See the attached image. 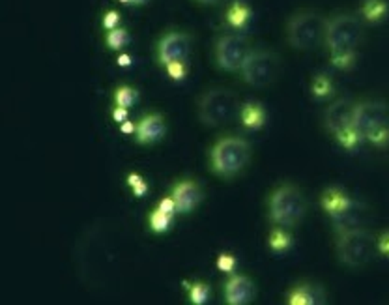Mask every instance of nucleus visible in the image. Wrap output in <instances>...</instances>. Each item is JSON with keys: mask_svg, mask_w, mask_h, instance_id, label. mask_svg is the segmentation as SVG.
I'll use <instances>...</instances> for the list:
<instances>
[{"mask_svg": "<svg viewBox=\"0 0 389 305\" xmlns=\"http://www.w3.org/2000/svg\"><path fill=\"white\" fill-rule=\"evenodd\" d=\"M352 126L365 141L373 142L376 146H385L389 142V113L384 103H356Z\"/></svg>", "mask_w": 389, "mask_h": 305, "instance_id": "nucleus-1", "label": "nucleus"}, {"mask_svg": "<svg viewBox=\"0 0 389 305\" xmlns=\"http://www.w3.org/2000/svg\"><path fill=\"white\" fill-rule=\"evenodd\" d=\"M326 32L327 21L315 11H301L290 19L286 28L290 45L300 51H310L322 45V42H326Z\"/></svg>", "mask_w": 389, "mask_h": 305, "instance_id": "nucleus-2", "label": "nucleus"}, {"mask_svg": "<svg viewBox=\"0 0 389 305\" xmlns=\"http://www.w3.org/2000/svg\"><path fill=\"white\" fill-rule=\"evenodd\" d=\"M322 205L326 208L327 216L332 217L335 231L347 232L350 229L361 226L365 219V210L358 200L350 199L344 191L341 190H327L322 197Z\"/></svg>", "mask_w": 389, "mask_h": 305, "instance_id": "nucleus-3", "label": "nucleus"}, {"mask_svg": "<svg viewBox=\"0 0 389 305\" xmlns=\"http://www.w3.org/2000/svg\"><path fill=\"white\" fill-rule=\"evenodd\" d=\"M307 210L306 197L292 185H283L269 199V217L275 225L289 229L303 219Z\"/></svg>", "mask_w": 389, "mask_h": 305, "instance_id": "nucleus-4", "label": "nucleus"}, {"mask_svg": "<svg viewBox=\"0 0 389 305\" xmlns=\"http://www.w3.org/2000/svg\"><path fill=\"white\" fill-rule=\"evenodd\" d=\"M374 236L368 231L356 226L347 232H341L337 242V255L342 264L350 268H361L374 255Z\"/></svg>", "mask_w": 389, "mask_h": 305, "instance_id": "nucleus-5", "label": "nucleus"}, {"mask_svg": "<svg viewBox=\"0 0 389 305\" xmlns=\"http://www.w3.org/2000/svg\"><path fill=\"white\" fill-rule=\"evenodd\" d=\"M251 146L240 137H226L211 148V168L221 176H234L248 165Z\"/></svg>", "mask_w": 389, "mask_h": 305, "instance_id": "nucleus-6", "label": "nucleus"}, {"mask_svg": "<svg viewBox=\"0 0 389 305\" xmlns=\"http://www.w3.org/2000/svg\"><path fill=\"white\" fill-rule=\"evenodd\" d=\"M363 38V25L356 16H335L327 21L326 45L332 54L356 53Z\"/></svg>", "mask_w": 389, "mask_h": 305, "instance_id": "nucleus-7", "label": "nucleus"}, {"mask_svg": "<svg viewBox=\"0 0 389 305\" xmlns=\"http://www.w3.org/2000/svg\"><path fill=\"white\" fill-rule=\"evenodd\" d=\"M238 98L234 92L226 88H216L206 92L199 103V116L206 126L217 127L238 115Z\"/></svg>", "mask_w": 389, "mask_h": 305, "instance_id": "nucleus-8", "label": "nucleus"}, {"mask_svg": "<svg viewBox=\"0 0 389 305\" xmlns=\"http://www.w3.org/2000/svg\"><path fill=\"white\" fill-rule=\"evenodd\" d=\"M279 71V58L277 54L266 49H255L248 54L245 62L242 66V77L243 81L251 86L262 88L268 86L269 83H274Z\"/></svg>", "mask_w": 389, "mask_h": 305, "instance_id": "nucleus-9", "label": "nucleus"}, {"mask_svg": "<svg viewBox=\"0 0 389 305\" xmlns=\"http://www.w3.org/2000/svg\"><path fill=\"white\" fill-rule=\"evenodd\" d=\"M251 53L248 38L240 32H231L217 40L216 43V60L217 66L225 71H238L242 69L248 54Z\"/></svg>", "mask_w": 389, "mask_h": 305, "instance_id": "nucleus-10", "label": "nucleus"}, {"mask_svg": "<svg viewBox=\"0 0 389 305\" xmlns=\"http://www.w3.org/2000/svg\"><path fill=\"white\" fill-rule=\"evenodd\" d=\"M191 40L187 34L182 32H170L159 43V60L163 66L174 62H185V58L190 57Z\"/></svg>", "mask_w": 389, "mask_h": 305, "instance_id": "nucleus-11", "label": "nucleus"}, {"mask_svg": "<svg viewBox=\"0 0 389 305\" xmlns=\"http://www.w3.org/2000/svg\"><path fill=\"white\" fill-rule=\"evenodd\" d=\"M354 111H356V103H352L347 98L333 101L326 111L327 132H332L337 137V135L350 130L354 124Z\"/></svg>", "mask_w": 389, "mask_h": 305, "instance_id": "nucleus-12", "label": "nucleus"}, {"mask_svg": "<svg viewBox=\"0 0 389 305\" xmlns=\"http://www.w3.org/2000/svg\"><path fill=\"white\" fill-rule=\"evenodd\" d=\"M226 304L245 305L255 298V284L245 275H234L225 284Z\"/></svg>", "mask_w": 389, "mask_h": 305, "instance_id": "nucleus-13", "label": "nucleus"}, {"mask_svg": "<svg viewBox=\"0 0 389 305\" xmlns=\"http://www.w3.org/2000/svg\"><path fill=\"white\" fill-rule=\"evenodd\" d=\"M173 199L176 202V210L185 214V212H191L193 208H197V205L202 199V191L194 182H190V180H185V182H180L173 191Z\"/></svg>", "mask_w": 389, "mask_h": 305, "instance_id": "nucleus-14", "label": "nucleus"}, {"mask_svg": "<svg viewBox=\"0 0 389 305\" xmlns=\"http://www.w3.org/2000/svg\"><path fill=\"white\" fill-rule=\"evenodd\" d=\"M165 135V122L159 115H150L142 118L137 126V141L142 144L156 142Z\"/></svg>", "mask_w": 389, "mask_h": 305, "instance_id": "nucleus-15", "label": "nucleus"}, {"mask_svg": "<svg viewBox=\"0 0 389 305\" xmlns=\"http://www.w3.org/2000/svg\"><path fill=\"white\" fill-rule=\"evenodd\" d=\"M289 304L292 305H315L324 304V292L315 284H300L289 296Z\"/></svg>", "mask_w": 389, "mask_h": 305, "instance_id": "nucleus-16", "label": "nucleus"}, {"mask_svg": "<svg viewBox=\"0 0 389 305\" xmlns=\"http://www.w3.org/2000/svg\"><path fill=\"white\" fill-rule=\"evenodd\" d=\"M249 19H251V8H249L243 0L234 2V4L231 6V10L226 11V23H228L232 28H236V30L245 28Z\"/></svg>", "mask_w": 389, "mask_h": 305, "instance_id": "nucleus-17", "label": "nucleus"}, {"mask_svg": "<svg viewBox=\"0 0 389 305\" xmlns=\"http://www.w3.org/2000/svg\"><path fill=\"white\" fill-rule=\"evenodd\" d=\"M240 116H242L243 126L251 127V130H258L264 124V120H266V113H264V109L258 103L243 105L242 111H240Z\"/></svg>", "mask_w": 389, "mask_h": 305, "instance_id": "nucleus-18", "label": "nucleus"}, {"mask_svg": "<svg viewBox=\"0 0 389 305\" xmlns=\"http://www.w3.org/2000/svg\"><path fill=\"white\" fill-rule=\"evenodd\" d=\"M363 16L367 21H382L388 16V4L384 0H367L363 4Z\"/></svg>", "mask_w": 389, "mask_h": 305, "instance_id": "nucleus-19", "label": "nucleus"}, {"mask_svg": "<svg viewBox=\"0 0 389 305\" xmlns=\"http://www.w3.org/2000/svg\"><path fill=\"white\" fill-rule=\"evenodd\" d=\"M170 219H173L170 214H167V212H163L161 208H158V210H153L152 216H150V226H152V231L156 232H165L168 229V225H170Z\"/></svg>", "mask_w": 389, "mask_h": 305, "instance_id": "nucleus-20", "label": "nucleus"}, {"mask_svg": "<svg viewBox=\"0 0 389 305\" xmlns=\"http://www.w3.org/2000/svg\"><path fill=\"white\" fill-rule=\"evenodd\" d=\"M137 101V92L129 86H122V88L116 90V103L118 107H132L133 103Z\"/></svg>", "mask_w": 389, "mask_h": 305, "instance_id": "nucleus-21", "label": "nucleus"}, {"mask_svg": "<svg viewBox=\"0 0 389 305\" xmlns=\"http://www.w3.org/2000/svg\"><path fill=\"white\" fill-rule=\"evenodd\" d=\"M127 43V32L122 28H112L107 34V45L111 49H122Z\"/></svg>", "mask_w": 389, "mask_h": 305, "instance_id": "nucleus-22", "label": "nucleus"}, {"mask_svg": "<svg viewBox=\"0 0 389 305\" xmlns=\"http://www.w3.org/2000/svg\"><path fill=\"white\" fill-rule=\"evenodd\" d=\"M269 246L274 251H284V249L290 246V236L289 234H284V231L277 229V231L272 232V236H269Z\"/></svg>", "mask_w": 389, "mask_h": 305, "instance_id": "nucleus-23", "label": "nucleus"}, {"mask_svg": "<svg viewBox=\"0 0 389 305\" xmlns=\"http://www.w3.org/2000/svg\"><path fill=\"white\" fill-rule=\"evenodd\" d=\"M210 298V289L202 283H194L191 287V301L197 305H204Z\"/></svg>", "mask_w": 389, "mask_h": 305, "instance_id": "nucleus-24", "label": "nucleus"}, {"mask_svg": "<svg viewBox=\"0 0 389 305\" xmlns=\"http://www.w3.org/2000/svg\"><path fill=\"white\" fill-rule=\"evenodd\" d=\"M313 92H315L316 98H326L332 92V83L327 77L320 75V77H316L315 83H313Z\"/></svg>", "mask_w": 389, "mask_h": 305, "instance_id": "nucleus-25", "label": "nucleus"}, {"mask_svg": "<svg viewBox=\"0 0 389 305\" xmlns=\"http://www.w3.org/2000/svg\"><path fill=\"white\" fill-rule=\"evenodd\" d=\"M356 60V53H339L332 54V64L339 69H348Z\"/></svg>", "mask_w": 389, "mask_h": 305, "instance_id": "nucleus-26", "label": "nucleus"}, {"mask_svg": "<svg viewBox=\"0 0 389 305\" xmlns=\"http://www.w3.org/2000/svg\"><path fill=\"white\" fill-rule=\"evenodd\" d=\"M129 185H132L133 193L137 195V197H144V193H146L148 190L146 182H144L139 174H132V176H129Z\"/></svg>", "mask_w": 389, "mask_h": 305, "instance_id": "nucleus-27", "label": "nucleus"}, {"mask_svg": "<svg viewBox=\"0 0 389 305\" xmlns=\"http://www.w3.org/2000/svg\"><path fill=\"white\" fill-rule=\"evenodd\" d=\"M167 71H168V75L173 77V79L180 81L185 77V74H187V68H185V62H174V64H168Z\"/></svg>", "mask_w": 389, "mask_h": 305, "instance_id": "nucleus-28", "label": "nucleus"}, {"mask_svg": "<svg viewBox=\"0 0 389 305\" xmlns=\"http://www.w3.org/2000/svg\"><path fill=\"white\" fill-rule=\"evenodd\" d=\"M217 266H219L221 272H232V268H234V258L231 255H221L219 260H217Z\"/></svg>", "mask_w": 389, "mask_h": 305, "instance_id": "nucleus-29", "label": "nucleus"}, {"mask_svg": "<svg viewBox=\"0 0 389 305\" xmlns=\"http://www.w3.org/2000/svg\"><path fill=\"white\" fill-rule=\"evenodd\" d=\"M118 13L116 11H109L105 16V19H103V27L109 28V30H112V28H116V25H118Z\"/></svg>", "mask_w": 389, "mask_h": 305, "instance_id": "nucleus-30", "label": "nucleus"}, {"mask_svg": "<svg viewBox=\"0 0 389 305\" xmlns=\"http://www.w3.org/2000/svg\"><path fill=\"white\" fill-rule=\"evenodd\" d=\"M158 208H161V210L167 212V214H170V216H173L174 212H176V202H174L173 197H170V199H163L161 202H159Z\"/></svg>", "mask_w": 389, "mask_h": 305, "instance_id": "nucleus-31", "label": "nucleus"}, {"mask_svg": "<svg viewBox=\"0 0 389 305\" xmlns=\"http://www.w3.org/2000/svg\"><path fill=\"white\" fill-rule=\"evenodd\" d=\"M112 116H115V120L118 122V124H124V122L127 120L126 107H116L115 113H112Z\"/></svg>", "mask_w": 389, "mask_h": 305, "instance_id": "nucleus-32", "label": "nucleus"}, {"mask_svg": "<svg viewBox=\"0 0 389 305\" xmlns=\"http://www.w3.org/2000/svg\"><path fill=\"white\" fill-rule=\"evenodd\" d=\"M378 248H380V251L384 253V255H388L389 257V232L388 234H384V236H382V240H380L378 242Z\"/></svg>", "mask_w": 389, "mask_h": 305, "instance_id": "nucleus-33", "label": "nucleus"}, {"mask_svg": "<svg viewBox=\"0 0 389 305\" xmlns=\"http://www.w3.org/2000/svg\"><path fill=\"white\" fill-rule=\"evenodd\" d=\"M122 132L124 133H135V126H133L132 122H124V124H122Z\"/></svg>", "mask_w": 389, "mask_h": 305, "instance_id": "nucleus-34", "label": "nucleus"}, {"mask_svg": "<svg viewBox=\"0 0 389 305\" xmlns=\"http://www.w3.org/2000/svg\"><path fill=\"white\" fill-rule=\"evenodd\" d=\"M129 64H132V58L127 57V54L118 57V66H129Z\"/></svg>", "mask_w": 389, "mask_h": 305, "instance_id": "nucleus-35", "label": "nucleus"}, {"mask_svg": "<svg viewBox=\"0 0 389 305\" xmlns=\"http://www.w3.org/2000/svg\"><path fill=\"white\" fill-rule=\"evenodd\" d=\"M199 2H202V4H216L219 0H199Z\"/></svg>", "mask_w": 389, "mask_h": 305, "instance_id": "nucleus-36", "label": "nucleus"}, {"mask_svg": "<svg viewBox=\"0 0 389 305\" xmlns=\"http://www.w3.org/2000/svg\"><path fill=\"white\" fill-rule=\"evenodd\" d=\"M146 0H132V4H144Z\"/></svg>", "mask_w": 389, "mask_h": 305, "instance_id": "nucleus-37", "label": "nucleus"}, {"mask_svg": "<svg viewBox=\"0 0 389 305\" xmlns=\"http://www.w3.org/2000/svg\"><path fill=\"white\" fill-rule=\"evenodd\" d=\"M120 2H124V4H132V0H120Z\"/></svg>", "mask_w": 389, "mask_h": 305, "instance_id": "nucleus-38", "label": "nucleus"}]
</instances>
